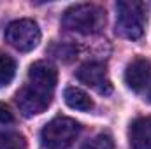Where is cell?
<instances>
[{
  "label": "cell",
  "instance_id": "cell-1",
  "mask_svg": "<svg viewBox=\"0 0 151 149\" xmlns=\"http://www.w3.org/2000/svg\"><path fill=\"white\" fill-rule=\"evenodd\" d=\"M62 25L83 35H93L106 27V11L95 4H76L63 12Z\"/></svg>",
  "mask_w": 151,
  "mask_h": 149
},
{
  "label": "cell",
  "instance_id": "cell-2",
  "mask_svg": "<svg viewBox=\"0 0 151 149\" xmlns=\"http://www.w3.org/2000/svg\"><path fill=\"white\" fill-rule=\"evenodd\" d=\"M81 133V125L65 116L51 119L40 132V142L44 149H69Z\"/></svg>",
  "mask_w": 151,
  "mask_h": 149
},
{
  "label": "cell",
  "instance_id": "cell-3",
  "mask_svg": "<svg viewBox=\"0 0 151 149\" xmlns=\"http://www.w3.org/2000/svg\"><path fill=\"white\" fill-rule=\"evenodd\" d=\"M116 11V34L130 40H137L142 37L146 12L141 2H118Z\"/></svg>",
  "mask_w": 151,
  "mask_h": 149
},
{
  "label": "cell",
  "instance_id": "cell-4",
  "mask_svg": "<svg viewBox=\"0 0 151 149\" xmlns=\"http://www.w3.org/2000/svg\"><path fill=\"white\" fill-rule=\"evenodd\" d=\"M51 100H53V91L34 82H27L16 93V104L25 117L42 114L51 105Z\"/></svg>",
  "mask_w": 151,
  "mask_h": 149
},
{
  "label": "cell",
  "instance_id": "cell-5",
  "mask_svg": "<svg viewBox=\"0 0 151 149\" xmlns=\"http://www.w3.org/2000/svg\"><path fill=\"white\" fill-rule=\"evenodd\" d=\"M5 40L18 51L28 53L35 49L40 42V30L34 19H18L7 25Z\"/></svg>",
  "mask_w": 151,
  "mask_h": 149
},
{
  "label": "cell",
  "instance_id": "cell-6",
  "mask_svg": "<svg viewBox=\"0 0 151 149\" xmlns=\"http://www.w3.org/2000/svg\"><path fill=\"white\" fill-rule=\"evenodd\" d=\"M76 77L88 88L99 91L100 95H109L113 91V84L109 81L106 65H102L99 62H88V63L81 65L76 72Z\"/></svg>",
  "mask_w": 151,
  "mask_h": 149
},
{
  "label": "cell",
  "instance_id": "cell-7",
  "mask_svg": "<svg viewBox=\"0 0 151 149\" xmlns=\"http://www.w3.org/2000/svg\"><path fill=\"white\" fill-rule=\"evenodd\" d=\"M151 75V63L146 58H135L132 63H128L127 70H125V82L127 86L139 93L146 88L148 81Z\"/></svg>",
  "mask_w": 151,
  "mask_h": 149
},
{
  "label": "cell",
  "instance_id": "cell-8",
  "mask_svg": "<svg viewBox=\"0 0 151 149\" xmlns=\"http://www.w3.org/2000/svg\"><path fill=\"white\" fill-rule=\"evenodd\" d=\"M130 149H151V116L137 117L128 128Z\"/></svg>",
  "mask_w": 151,
  "mask_h": 149
},
{
  "label": "cell",
  "instance_id": "cell-9",
  "mask_svg": "<svg viewBox=\"0 0 151 149\" xmlns=\"http://www.w3.org/2000/svg\"><path fill=\"white\" fill-rule=\"evenodd\" d=\"M56 81H58V72L49 62H35L28 70V82L39 84L51 91H55Z\"/></svg>",
  "mask_w": 151,
  "mask_h": 149
},
{
  "label": "cell",
  "instance_id": "cell-10",
  "mask_svg": "<svg viewBox=\"0 0 151 149\" xmlns=\"http://www.w3.org/2000/svg\"><path fill=\"white\" fill-rule=\"evenodd\" d=\"M63 98H65V104L74 109V111H91L95 107L93 100L90 98V95L86 91H83L81 88H76V86H69L65 91H63Z\"/></svg>",
  "mask_w": 151,
  "mask_h": 149
},
{
  "label": "cell",
  "instance_id": "cell-11",
  "mask_svg": "<svg viewBox=\"0 0 151 149\" xmlns=\"http://www.w3.org/2000/svg\"><path fill=\"white\" fill-rule=\"evenodd\" d=\"M16 75V62L12 56L0 53V88L11 84V81Z\"/></svg>",
  "mask_w": 151,
  "mask_h": 149
},
{
  "label": "cell",
  "instance_id": "cell-12",
  "mask_svg": "<svg viewBox=\"0 0 151 149\" xmlns=\"http://www.w3.org/2000/svg\"><path fill=\"white\" fill-rule=\"evenodd\" d=\"M0 149H28L27 139L16 132H2L0 133Z\"/></svg>",
  "mask_w": 151,
  "mask_h": 149
},
{
  "label": "cell",
  "instance_id": "cell-13",
  "mask_svg": "<svg viewBox=\"0 0 151 149\" xmlns=\"http://www.w3.org/2000/svg\"><path fill=\"white\" fill-rule=\"evenodd\" d=\"M113 148H114L113 139L109 135H99L84 146V149H113Z\"/></svg>",
  "mask_w": 151,
  "mask_h": 149
},
{
  "label": "cell",
  "instance_id": "cell-14",
  "mask_svg": "<svg viewBox=\"0 0 151 149\" xmlns=\"http://www.w3.org/2000/svg\"><path fill=\"white\" fill-rule=\"evenodd\" d=\"M55 56L58 60H63V62H70L76 58V49L69 44H62V46H56L55 49Z\"/></svg>",
  "mask_w": 151,
  "mask_h": 149
},
{
  "label": "cell",
  "instance_id": "cell-15",
  "mask_svg": "<svg viewBox=\"0 0 151 149\" xmlns=\"http://www.w3.org/2000/svg\"><path fill=\"white\" fill-rule=\"evenodd\" d=\"M12 121H14V116L9 111V107L5 104H0V123L7 125V123H12Z\"/></svg>",
  "mask_w": 151,
  "mask_h": 149
},
{
  "label": "cell",
  "instance_id": "cell-16",
  "mask_svg": "<svg viewBox=\"0 0 151 149\" xmlns=\"http://www.w3.org/2000/svg\"><path fill=\"white\" fill-rule=\"evenodd\" d=\"M148 98L151 100V86H150V93H148Z\"/></svg>",
  "mask_w": 151,
  "mask_h": 149
}]
</instances>
